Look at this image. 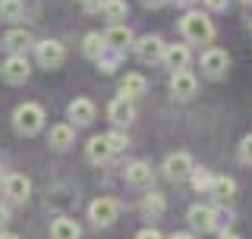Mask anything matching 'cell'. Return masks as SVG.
Masks as SVG:
<instances>
[{
	"mask_svg": "<svg viewBox=\"0 0 252 239\" xmlns=\"http://www.w3.org/2000/svg\"><path fill=\"white\" fill-rule=\"evenodd\" d=\"M3 44L10 47L13 54H19V51H26V47L32 44V35L26 29H13V31H6V38H3Z\"/></svg>",
	"mask_w": 252,
	"mask_h": 239,
	"instance_id": "cell-25",
	"label": "cell"
},
{
	"mask_svg": "<svg viewBox=\"0 0 252 239\" xmlns=\"http://www.w3.org/2000/svg\"><path fill=\"white\" fill-rule=\"evenodd\" d=\"M104 139H107V148L114 151V154H120V151L129 148V139H126V132H120V129H110V132H104Z\"/></svg>",
	"mask_w": 252,
	"mask_h": 239,
	"instance_id": "cell-27",
	"label": "cell"
},
{
	"mask_svg": "<svg viewBox=\"0 0 252 239\" xmlns=\"http://www.w3.org/2000/svg\"><path fill=\"white\" fill-rule=\"evenodd\" d=\"M73 142H76L73 123H57V126H51V132H47V145H51L54 151H66Z\"/></svg>",
	"mask_w": 252,
	"mask_h": 239,
	"instance_id": "cell-14",
	"label": "cell"
},
{
	"mask_svg": "<svg viewBox=\"0 0 252 239\" xmlns=\"http://www.w3.org/2000/svg\"><path fill=\"white\" fill-rule=\"evenodd\" d=\"M0 73H3L6 82L19 85V82H26V79L32 76V63H29L26 54H13V57L3 63V69H0Z\"/></svg>",
	"mask_w": 252,
	"mask_h": 239,
	"instance_id": "cell-10",
	"label": "cell"
},
{
	"mask_svg": "<svg viewBox=\"0 0 252 239\" xmlns=\"http://www.w3.org/2000/svg\"><path fill=\"white\" fill-rule=\"evenodd\" d=\"M189 182H192V189H195V192H208V189H211V182H215V173H211V170H205V167H195V170H192V177H189Z\"/></svg>",
	"mask_w": 252,
	"mask_h": 239,
	"instance_id": "cell-26",
	"label": "cell"
},
{
	"mask_svg": "<svg viewBox=\"0 0 252 239\" xmlns=\"http://www.w3.org/2000/svg\"><path fill=\"white\" fill-rule=\"evenodd\" d=\"M104 51H107V44H104V35H101V31H89V35L82 38V54L89 60H101Z\"/></svg>",
	"mask_w": 252,
	"mask_h": 239,
	"instance_id": "cell-24",
	"label": "cell"
},
{
	"mask_svg": "<svg viewBox=\"0 0 252 239\" xmlns=\"http://www.w3.org/2000/svg\"><path fill=\"white\" fill-rule=\"evenodd\" d=\"M136 239H164V236L158 233L155 227H145V230H139V233H136Z\"/></svg>",
	"mask_w": 252,
	"mask_h": 239,
	"instance_id": "cell-32",
	"label": "cell"
},
{
	"mask_svg": "<svg viewBox=\"0 0 252 239\" xmlns=\"http://www.w3.org/2000/svg\"><path fill=\"white\" fill-rule=\"evenodd\" d=\"M13 126H16V132H22V135L41 132V126H44V107L35 104V101L19 104V107H16V114H13Z\"/></svg>",
	"mask_w": 252,
	"mask_h": 239,
	"instance_id": "cell-2",
	"label": "cell"
},
{
	"mask_svg": "<svg viewBox=\"0 0 252 239\" xmlns=\"http://www.w3.org/2000/svg\"><path fill=\"white\" fill-rule=\"evenodd\" d=\"M192 170H195V164L186 151H177V154H170L167 161H164V173H167V179H173V182H186L192 177Z\"/></svg>",
	"mask_w": 252,
	"mask_h": 239,
	"instance_id": "cell-6",
	"label": "cell"
},
{
	"mask_svg": "<svg viewBox=\"0 0 252 239\" xmlns=\"http://www.w3.org/2000/svg\"><path fill=\"white\" fill-rule=\"evenodd\" d=\"M132 51H136V57H139L142 63H161V60H164V51H167V44H164L158 35H145V38H139V41L132 44Z\"/></svg>",
	"mask_w": 252,
	"mask_h": 239,
	"instance_id": "cell-7",
	"label": "cell"
},
{
	"mask_svg": "<svg viewBox=\"0 0 252 239\" xmlns=\"http://www.w3.org/2000/svg\"><path fill=\"white\" fill-rule=\"evenodd\" d=\"M0 186H3V170H0Z\"/></svg>",
	"mask_w": 252,
	"mask_h": 239,
	"instance_id": "cell-41",
	"label": "cell"
},
{
	"mask_svg": "<svg viewBox=\"0 0 252 239\" xmlns=\"http://www.w3.org/2000/svg\"><path fill=\"white\" fill-rule=\"evenodd\" d=\"M227 3H230V0H205L208 10H227Z\"/></svg>",
	"mask_w": 252,
	"mask_h": 239,
	"instance_id": "cell-33",
	"label": "cell"
},
{
	"mask_svg": "<svg viewBox=\"0 0 252 239\" xmlns=\"http://www.w3.org/2000/svg\"><path fill=\"white\" fill-rule=\"evenodd\" d=\"M177 6H189V3H195V0H173Z\"/></svg>",
	"mask_w": 252,
	"mask_h": 239,
	"instance_id": "cell-39",
	"label": "cell"
},
{
	"mask_svg": "<svg viewBox=\"0 0 252 239\" xmlns=\"http://www.w3.org/2000/svg\"><path fill=\"white\" fill-rule=\"evenodd\" d=\"M170 91H173V98H180V101L195 98V91H199V79H195V73H189V69L170 73Z\"/></svg>",
	"mask_w": 252,
	"mask_h": 239,
	"instance_id": "cell-8",
	"label": "cell"
},
{
	"mask_svg": "<svg viewBox=\"0 0 252 239\" xmlns=\"http://www.w3.org/2000/svg\"><path fill=\"white\" fill-rule=\"evenodd\" d=\"M246 19L252 22V0H246Z\"/></svg>",
	"mask_w": 252,
	"mask_h": 239,
	"instance_id": "cell-38",
	"label": "cell"
},
{
	"mask_svg": "<svg viewBox=\"0 0 252 239\" xmlns=\"http://www.w3.org/2000/svg\"><path fill=\"white\" fill-rule=\"evenodd\" d=\"M208 195H215L218 205H227L230 198L236 195V179L233 177H215V182H211Z\"/></svg>",
	"mask_w": 252,
	"mask_h": 239,
	"instance_id": "cell-20",
	"label": "cell"
},
{
	"mask_svg": "<svg viewBox=\"0 0 252 239\" xmlns=\"http://www.w3.org/2000/svg\"><path fill=\"white\" fill-rule=\"evenodd\" d=\"M22 13H26L22 0H0V16H3V19H19Z\"/></svg>",
	"mask_w": 252,
	"mask_h": 239,
	"instance_id": "cell-28",
	"label": "cell"
},
{
	"mask_svg": "<svg viewBox=\"0 0 252 239\" xmlns=\"http://www.w3.org/2000/svg\"><path fill=\"white\" fill-rule=\"evenodd\" d=\"M186 220L192 230H199V233H211L215 230V220H218V211L208 208V205H192V208L186 211Z\"/></svg>",
	"mask_w": 252,
	"mask_h": 239,
	"instance_id": "cell-9",
	"label": "cell"
},
{
	"mask_svg": "<svg viewBox=\"0 0 252 239\" xmlns=\"http://www.w3.org/2000/svg\"><path fill=\"white\" fill-rule=\"evenodd\" d=\"M0 239H19L16 233H6V230H0Z\"/></svg>",
	"mask_w": 252,
	"mask_h": 239,
	"instance_id": "cell-37",
	"label": "cell"
},
{
	"mask_svg": "<svg viewBox=\"0 0 252 239\" xmlns=\"http://www.w3.org/2000/svg\"><path fill=\"white\" fill-rule=\"evenodd\" d=\"M82 3L85 13H101V6H104V0H79Z\"/></svg>",
	"mask_w": 252,
	"mask_h": 239,
	"instance_id": "cell-31",
	"label": "cell"
},
{
	"mask_svg": "<svg viewBox=\"0 0 252 239\" xmlns=\"http://www.w3.org/2000/svg\"><path fill=\"white\" fill-rule=\"evenodd\" d=\"M107 117L114 120V126H129L132 120H136V107H132V101L129 98H114L110 101V107H107Z\"/></svg>",
	"mask_w": 252,
	"mask_h": 239,
	"instance_id": "cell-13",
	"label": "cell"
},
{
	"mask_svg": "<svg viewBox=\"0 0 252 239\" xmlns=\"http://www.w3.org/2000/svg\"><path fill=\"white\" fill-rule=\"evenodd\" d=\"M101 16H104L110 26H123V19L129 16V6H126V0H104Z\"/></svg>",
	"mask_w": 252,
	"mask_h": 239,
	"instance_id": "cell-23",
	"label": "cell"
},
{
	"mask_svg": "<svg viewBox=\"0 0 252 239\" xmlns=\"http://www.w3.org/2000/svg\"><path fill=\"white\" fill-rule=\"evenodd\" d=\"M240 161L243 164H252V135H246V139L240 142Z\"/></svg>",
	"mask_w": 252,
	"mask_h": 239,
	"instance_id": "cell-30",
	"label": "cell"
},
{
	"mask_svg": "<svg viewBox=\"0 0 252 239\" xmlns=\"http://www.w3.org/2000/svg\"><path fill=\"white\" fill-rule=\"evenodd\" d=\"M104 44H107V51H117V54H126L132 44H136V38H132V31L129 26H110L104 31Z\"/></svg>",
	"mask_w": 252,
	"mask_h": 239,
	"instance_id": "cell-11",
	"label": "cell"
},
{
	"mask_svg": "<svg viewBox=\"0 0 252 239\" xmlns=\"http://www.w3.org/2000/svg\"><path fill=\"white\" fill-rule=\"evenodd\" d=\"M180 31H183V38L192 41V44H208L211 38H215V22H211L208 13L192 10L180 19Z\"/></svg>",
	"mask_w": 252,
	"mask_h": 239,
	"instance_id": "cell-1",
	"label": "cell"
},
{
	"mask_svg": "<svg viewBox=\"0 0 252 239\" xmlns=\"http://www.w3.org/2000/svg\"><path fill=\"white\" fill-rule=\"evenodd\" d=\"M117 214H120V202H117V198L101 195V198H94L89 205V220L94 227H110L117 220Z\"/></svg>",
	"mask_w": 252,
	"mask_h": 239,
	"instance_id": "cell-4",
	"label": "cell"
},
{
	"mask_svg": "<svg viewBox=\"0 0 252 239\" xmlns=\"http://www.w3.org/2000/svg\"><path fill=\"white\" fill-rule=\"evenodd\" d=\"M82 230L73 217H54L51 220V239H79Z\"/></svg>",
	"mask_w": 252,
	"mask_h": 239,
	"instance_id": "cell-21",
	"label": "cell"
},
{
	"mask_svg": "<svg viewBox=\"0 0 252 239\" xmlns=\"http://www.w3.org/2000/svg\"><path fill=\"white\" fill-rule=\"evenodd\" d=\"M3 195L10 198V202H26V198L32 195L29 177H22V173H10V177H3Z\"/></svg>",
	"mask_w": 252,
	"mask_h": 239,
	"instance_id": "cell-12",
	"label": "cell"
},
{
	"mask_svg": "<svg viewBox=\"0 0 252 239\" xmlns=\"http://www.w3.org/2000/svg\"><path fill=\"white\" fill-rule=\"evenodd\" d=\"M120 60H123V54H117V51H104V54H101V60H98L101 73H114V69L120 66Z\"/></svg>",
	"mask_w": 252,
	"mask_h": 239,
	"instance_id": "cell-29",
	"label": "cell"
},
{
	"mask_svg": "<svg viewBox=\"0 0 252 239\" xmlns=\"http://www.w3.org/2000/svg\"><path fill=\"white\" fill-rule=\"evenodd\" d=\"M35 54H38V63H41L44 69H57V66H63V60H66V47H63L60 41H54V38L38 41Z\"/></svg>",
	"mask_w": 252,
	"mask_h": 239,
	"instance_id": "cell-5",
	"label": "cell"
},
{
	"mask_svg": "<svg viewBox=\"0 0 252 239\" xmlns=\"http://www.w3.org/2000/svg\"><path fill=\"white\" fill-rule=\"evenodd\" d=\"M164 3H167V0H142V6H148V10H161Z\"/></svg>",
	"mask_w": 252,
	"mask_h": 239,
	"instance_id": "cell-34",
	"label": "cell"
},
{
	"mask_svg": "<svg viewBox=\"0 0 252 239\" xmlns=\"http://www.w3.org/2000/svg\"><path fill=\"white\" fill-rule=\"evenodd\" d=\"M66 114L76 126H89V123H94V114H98V110H94V104L89 98H76V101H69Z\"/></svg>",
	"mask_w": 252,
	"mask_h": 239,
	"instance_id": "cell-15",
	"label": "cell"
},
{
	"mask_svg": "<svg viewBox=\"0 0 252 239\" xmlns=\"http://www.w3.org/2000/svg\"><path fill=\"white\" fill-rule=\"evenodd\" d=\"M152 167H148L145 161H132L129 167H126V182L129 186H136V189H142V186H152Z\"/></svg>",
	"mask_w": 252,
	"mask_h": 239,
	"instance_id": "cell-19",
	"label": "cell"
},
{
	"mask_svg": "<svg viewBox=\"0 0 252 239\" xmlns=\"http://www.w3.org/2000/svg\"><path fill=\"white\" fill-rule=\"evenodd\" d=\"M243 3H246V0H243Z\"/></svg>",
	"mask_w": 252,
	"mask_h": 239,
	"instance_id": "cell-42",
	"label": "cell"
},
{
	"mask_svg": "<svg viewBox=\"0 0 252 239\" xmlns=\"http://www.w3.org/2000/svg\"><path fill=\"white\" fill-rule=\"evenodd\" d=\"M199 66L208 79H224L227 69H230V54H227L224 47H208L199 57Z\"/></svg>",
	"mask_w": 252,
	"mask_h": 239,
	"instance_id": "cell-3",
	"label": "cell"
},
{
	"mask_svg": "<svg viewBox=\"0 0 252 239\" xmlns=\"http://www.w3.org/2000/svg\"><path fill=\"white\" fill-rule=\"evenodd\" d=\"M139 211H142L145 220H158V217H164V211H167V198L161 192H148V195H142Z\"/></svg>",
	"mask_w": 252,
	"mask_h": 239,
	"instance_id": "cell-16",
	"label": "cell"
},
{
	"mask_svg": "<svg viewBox=\"0 0 252 239\" xmlns=\"http://www.w3.org/2000/svg\"><path fill=\"white\" fill-rule=\"evenodd\" d=\"M6 220H10V208H6V205H0V230L6 227Z\"/></svg>",
	"mask_w": 252,
	"mask_h": 239,
	"instance_id": "cell-35",
	"label": "cell"
},
{
	"mask_svg": "<svg viewBox=\"0 0 252 239\" xmlns=\"http://www.w3.org/2000/svg\"><path fill=\"white\" fill-rule=\"evenodd\" d=\"M189 60H192V54H189L186 44H167V51H164V63H167V69H173V73L186 69Z\"/></svg>",
	"mask_w": 252,
	"mask_h": 239,
	"instance_id": "cell-17",
	"label": "cell"
},
{
	"mask_svg": "<svg viewBox=\"0 0 252 239\" xmlns=\"http://www.w3.org/2000/svg\"><path fill=\"white\" fill-rule=\"evenodd\" d=\"M170 239H195V236H192V233H173Z\"/></svg>",
	"mask_w": 252,
	"mask_h": 239,
	"instance_id": "cell-36",
	"label": "cell"
},
{
	"mask_svg": "<svg viewBox=\"0 0 252 239\" xmlns=\"http://www.w3.org/2000/svg\"><path fill=\"white\" fill-rule=\"evenodd\" d=\"M85 154H89V161H92V164H98V167H101V164H107L110 157H114V151L107 148V139H104V135H94L89 145H85Z\"/></svg>",
	"mask_w": 252,
	"mask_h": 239,
	"instance_id": "cell-22",
	"label": "cell"
},
{
	"mask_svg": "<svg viewBox=\"0 0 252 239\" xmlns=\"http://www.w3.org/2000/svg\"><path fill=\"white\" fill-rule=\"evenodd\" d=\"M220 239H240L236 233H220Z\"/></svg>",
	"mask_w": 252,
	"mask_h": 239,
	"instance_id": "cell-40",
	"label": "cell"
},
{
	"mask_svg": "<svg viewBox=\"0 0 252 239\" xmlns=\"http://www.w3.org/2000/svg\"><path fill=\"white\" fill-rule=\"evenodd\" d=\"M145 91H148V82H145V76H142V73H126L123 76V82H120V94H123V98L136 101Z\"/></svg>",
	"mask_w": 252,
	"mask_h": 239,
	"instance_id": "cell-18",
	"label": "cell"
}]
</instances>
